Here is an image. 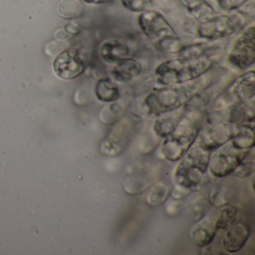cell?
Here are the masks:
<instances>
[{
  "label": "cell",
  "instance_id": "obj_13",
  "mask_svg": "<svg viewBox=\"0 0 255 255\" xmlns=\"http://www.w3.org/2000/svg\"><path fill=\"white\" fill-rule=\"evenodd\" d=\"M221 96L229 101L227 106L233 103H244L255 100V70L249 69L241 73L225 88Z\"/></svg>",
  "mask_w": 255,
  "mask_h": 255
},
{
  "label": "cell",
  "instance_id": "obj_17",
  "mask_svg": "<svg viewBox=\"0 0 255 255\" xmlns=\"http://www.w3.org/2000/svg\"><path fill=\"white\" fill-rule=\"evenodd\" d=\"M186 108L184 106L179 109H176L174 111L155 117V120L151 128L154 136L161 139L167 137L179 125V123L181 122L183 117L186 115Z\"/></svg>",
  "mask_w": 255,
  "mask_h": 255
},
{
  "label": "cell",
  "instance_id": "obj_28",
  "mask_svg": "<svg viewBox=\"0 0 255 255\" xmlns=\"http://www.w3.org/2000/svg\"><path fill=\"white\" fill-rule=\"evenodd\" d=\"M58 12L64 18L73 19L84 13V6L81 0H62L58 6Z\"/></svg>",
  "mask_w": 255,
  "mask_h": 255
},
{
  "label": "cell",
  "instance_id": "obj_18",
  "mask_svg": "<svg viewBox=\"0 0 255 255\" xmlns=\"http://www.w3.org/2000/svg\"><path fill=\"white\" fill-rule=\"evenodd\" d=\"M218 230L215 225L214 217L206 216L196 223L190 232V237L193 243L200 248L208 247L217 235Z\"/></svg>",
  "mask_w": 255,
  "mask_h": 255
},
{
  "label": "cell",
  "instance_id": "obj_8",
  "mask_svg": "<svg viewBox=\"0 0 255 255\" xmlns=\"http://www.w3.org/2000/svg\"><path fill=\"white\" fill-rule=\"evenodd\" d=\"M249 151L250 149L241 150L236 148L230 140L211 152L208 172L215 178L231 176L239 163L243 161Z\"/></svg>",
  "mask_w": 255,
  "mask_h": 255
},
{
  "label": "cell",
  "instance_id": "obj_14",
  "mask_svg": "<svg viewBox=\"0 0 255 255\" xmlns=\"http://www.w3.org/2000/svg\"><path fill=\"white\" fill-rule=\"evenodd\" d=\"M250 236V226L239 219L225 232L222 239V246L227 253H238L248 243Z\"/></svg>",
  "mask_w": 255,
  "mask_h": 255
},
{
  "label": "cell",
  "instance_id": "obj_6",
  "mask_svg": "<svg viewBox=\"0 0 255 255\" xmlns=\"http://www.w3.org/2000/svg\"><path fill=\"white\" fill-rule=\"evenodd\" d=\"M140 122L139 117L135 114L122 117L112 125V128L106 134L105 139L101 141V153L108 157L121 155L133 139Z\"/></svg>",
  "mask_w": 255,
  "mask_h": 255
},
{
  "label": "cell",
  "instance_id": "obj_27",
  "mask_svg": "<svg viewBox=\"0 0 255 255\" xmlns=\"http://www.w3.org/2000/svg\"><path fill=\"white\" fill-rule=\"evenodd\" d=\"M185 44L181 41L178 35L165 36L158 39L155 43L156 50L163 55H177Z\"/></svg>",
  "mask_w": 255,
  "mask_h": 255
},
{
  "label": "cell",
  "instance_id": "obj_29",
  "mask_svg": "<svg viewBox=\"0 0 255 255\" xmlns=\"http://www.w3.org/2000/svg\"><path fill=\"white\" fill-rule=\"evenodd\" d=\"M255 148H252L244 158L243 161L235 168V170L231 175L235 178H247L255 173Z\"/></svg>",
  "mask_w": 255,
  "mask_h": 255
},
{
  "label": "cell",
  "instance_id": "obj_24",
  "mask_svg": "<svg viewBox=\"0 0 255 255\" xmlns=\"http://www.w3.org/2000/svg\"><path fill=\"white\" fill-rule=\"evenodd\" d=\"M239 209L234 205H224L217 209L214 221L218 232H226L233 224L239 220Z\"/></svg>",
  "mask_w": 255,
  "mask_h": 255
},
{
  "label": "cell",
  "instance_id": "obj_12",
  "mask_svg": "<svg viewBox=\"0 0 255 255\" xmlns=\"http://www.w3.org/2000/svg\"><path fill=\"white\" fill-rule=\"evenodd\" d=\"M138 24L142 35L150 40L157 41L165 36L177 35L164 14L158 10L139 13Z\"/></svg>",
  "mask_w": 255,
  "mask_h": 255
},
{
  "label": "cell",
  "instance_id": "obj_7",
  "mask_svg": "<svg viewBox=\"0 0 255 255\" xmlns=\"http://www.w3.org/2000/svg\"><path fill=\"white\" fill-rule=\"evenodd\" d=\"M226 60L232 69L240 73L251 69L255 65V28L254 24L247 26L234 39Z\"/></svg>",
  "mask_w": 255,
  "mask_h": 255
},
{
  "label": "cell",
  "instance_id": "obj_15",
  "mask_svg": "<svg viewBox=\"0 0 255 255\" xmlns=\"http://www.w3.org/2000/svg\"><path fill=\"white\" fill-rule=\"evenodd\" d=\"M223 40L202 41L184 45L176 56L180 58H214L222 54L226 49V43Z\"/></svg>",
  "mask_w": 255,
  "mask_h": 255
},
{
  "label": "cell",
  "instance_id": "obj_3",
  "mask_svg": "<svg viewBox=\"0 0 255 255\" xmlns=\"http://www.w3.org/2000/svg\"><path fill=\"white\" fill-rule=\"evenodd\" d=\"M255 9V0H251L236 11L217 13L208 21L198 23L194 36L204 41H216L239 34L253 22Z\"/></svg>",
  "mask_w": 255,
  "mask_h": 255
},
{
  "label": "cell",
  "instance_id": "obj_21",
  "mask_svg": "<svg viewBox=\"0 0 255 255\" xmlns=\"http://www.w3.org/2000/svg\"><path fill=\"white\" fill-rule=\"evenodd\" d=\"M94 93L99 102L106 105L115 103L122 98L119 83L113 81L110 77H104L96 81Z\"/></svg>",
  "mask_w": 255,
  "mask_h": 255
},
{
  "label": "cell",
  "instance_id": "obj_4",
  "mask_svg": "<svg viewBox=\"0 0 255 255\" xmlns=\"http://www.w3.org/2000/svg\"><path fill=\"white\" fill-rule=\"evenodd\" d=\"M204 120V111H186L174 130L162 139L160 147L162 158L167 162L180 161L196 141Z\"/></svg>",
  "mask_w": 255,
  "mask_h": 255
},
{
  "label": "cell",
  "instance_id": "obj_23",
  "mask_svg": "<svg viewBox=\"0 0 255 255\" xmlns=\"http://www.w3.org/2000/svg\"><path fill=\"white\" fill-rule=\"evenodd\" d=\"M122 6L131 12H147L152 10H162L165 8L171 0H120Z\"/></svg>",
  "mask_w": 255,
  "mask_h": 255
},
{
  "label": "cell",
  "instance_id": "obj_16",
  "mask_svg": "<svg viewBox=\"0 0 255 255\" xmlns=\"http://www.w3.org/2000/svg\"><path fill=\"white\" fill-rule=\"evenodd\" d=\"M130 47L126 40L121 38H107L100 47L101 58L105 63L115 65L121 60L130 57Z\"/></svg>",
  "mask_w": 255,
  "mask_h": 255
},
{
  "label": "cell",
  "instance_id": "obj_1",
  "mask_svg": "<svg viewBox=\"0 0 255 255\" xmlns=\"http://www.w3.org/2000/svg\"><path fill=\"white\" fill-rule=\"evenodd\" d=\"M207 74L186 84L155 88L143 98L142 112L146 116L157 117L184 107L196 94L214 83L213 80L206 79Z\"/></svg>",
  "mask_w": 255,
  "mask_h": 255
},
{
  "label": "cell",
  "instance_id": "obj_31",
  "mask_svg": "<svg viewBox=\"0 0 255 255\" xmlns=\"http://www.w3.org/2000/svg\"><path fill=\"white\" fill-rule=\"evenodd\" d=\"M65 31L71 35H79L81 32V26L75 21H70L69 23L65 26Z\"/></svg>",
  "mask_w": 255,
  "mask_h": 255
},
{
  "label": "cell",
  "instance_id": "obj_2",
  "mask_svg": "<svg viewBox=\"0 0 255 255\" xmlns=\"http://www.w3.org/2000/svg\"><path fill=\"white\" fill-rule=\"evenodd\" d=\"M214 65V58L176 57L161 62L154 70V79L159 86L186 84L209 73Z\"/></svg>",
  "mask_w": 255,
  "mask_h": 255
},
{
  "label": "cell",
  "instance_id": "obj_5",
  "mask_svg": "<svg viewBox=\"0 0 255 255\" xmlns=\"http://www.w3.org/2000/svg\"><path fill=\"white\" fill-rule=\"evenodd\" d=\"M210 155V151L203 148L195 141L185 156L178 161L172 175L175 185L190 192L199 189L208 174Z\"/></svg>",
  "mask_w": 255,
  "mask_h": 255
},
{
  "label": "cell",
  "instance_id": "obj_10",
  "mask_svg": "<svg viewBox=\"0 0 255 255\" xmlns=\"http://www.w3.org/2000/svg\"><path fill=\"white\" fill-rule=\"evenodd\" d=\"M87 64L76 48L67 49L59 53L53 62L55 75L63 81H74L86 71Z\"/></svg>",
  "mask_w": 255,
  "mask_h": 255
},
{
  "label": "cell",
  "instance_id": "obj_11",
  "mask_svg": "<svg viewBox=\"0 0 255 255\" xmlns=\"http://www.w3.org/2000/svg\"><path fill=\"white\" fill-rule=\"evenodd\" d=\"M235 128L236 126L228 123L204 122L196 141L203 148L212 152L232 140Z\"/></svg>",
  "mask_w": 255,
  "mask_h": 255
},
{
  "label": "cell",
  "instance_id": "obj_9",
  "mask_svg": "<svg viewBox=\"0 0 255 255\" xmlns=\"http://www.w3.org/2000/svg\"><path fill=\"white\" fill-rule=\"evenodd\" d=\"M255 100H252L244 103H233L222 109H213L205 114L204 122H222L238 126L245 123L255 122Z\"/></svg>",
  "mask_w": 255,
  "mask_h": 255
},
{
  "label": "cell",
  "instance_id": "obj_22",
  "mask_svg": "<svg viewBox=\"0 0 255 255\" xmlns=\"http://www.w3.org/2000/svg\"><path fill=\"white\" fill-rule=\"evenodd\" d=\"M232 144L241 150L255 148V122L245 123L236 126Z\"/></svg>",
  "mask_w": 255,
  "mask_h": 255
},
{
  "label": "cell",
  "instance_id": "obj_20",
  "mask_svg": "<svg viewBox=\"0 0 255 255\" xmlns=\"http://www.w3.org/2000/svg\"><path fill=\"white\" fill-rule=\"evenodd\" d=\"M180 4L197 23H203L217 14L209 0H179Z\"/></svg>",
  "mask_w": 255,
  "mask_h": 255
},
{
  "label": "cell",
  "instance_id": "obj_30",
  "mask_svg": "<svg viewBox=\"0 0 255 255\" xmlns=\"http://www.w3.org/2000/svg\"><path fill=\"white\" fill-rule=\"evenodd\" d=\"M215 5L221 12H231L242 8L251 0H214Z\"/></svg>",
  "mask_w": 255,
  "mask_h": 255
},
{
  "label": "cell",
  "instance_id": "obj_25",
  "mask_svg": "<svg viewBox=\"0 0 255 255\" xmlns=\"http://www.w3.org/2000/svg\"><path fill=\"white\" fill-rule=\"evenodd\" d=\"M170 186L164 183H157L148 189L145 202L151 208H157L163 205V203L170 196Z\"/></svg>",
  "mask_w": 255,
  "mask_h": 255
},
{
  "label": "cell",
  "instance_id": "obj_19",
  "mask_svg": "<svg viewBox=\"0 0 255 255\" xmlns=\"http://www.w3.org/2000/svg\"><path fill=\"white\" fill-rule=\"evenodd\" d=\"M142 64L136 58L128 57L114 65L110 78L117 83H127L140 76Z\"/></svg>",
  "mask_w": 255,
  "mask_h": 255
},
{
  "label": "cell",
  "instance_id": "obj_32",
  "mask_svg": "<svg viewBox=\"0 0 255 255\" xmlns=\"http://www.w3.org/2000/svg\"><path fill=\"white\" fill-rule=\"evenodd\" d=\"M81 2L92 4V5H99V4H106V3H112L116 0H81Z\"/></svg>",
  "mask_w": 255,
  "mask_h": 255
},
{
  "label": "cell",
  "instance_id": "obj_26",
  "mask_svg": "<svg viewBox=\"0 0 255 255\" xmlns=\"http://www.w3.org/2000/svg\"><path fill=\"white\" fill-rule=\"evenodd\" d=\"M119 101L112 104H107V106L101 111L100 119L105 125H113L122 117L125 116L127 106L119 104Z\"/></svg>",
  "mask_w": 255,
  "mask_h": 255
}]
</instances>
